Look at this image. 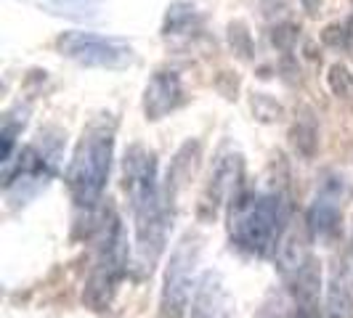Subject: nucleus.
Instances as JSON below:
<instances>
[{"label":"nucleus","instance_id":"23","mask_svg":"<svg viewBox=\"0 0 353 318\" xmlns=\"http://www.w3.org/2000/svg\"><path fill=\"white\" fill-rule=\"evenodd\" d=\"M301 6L308 17H319L321 8H324V0H301Z\"/></svg>","mask_w":353,"mask_h":318},{"label":"nucleus","instance_id":"15","mask_svg":"<svg viewBox=\"0 0 353 318\" xmlns=\"http://www.w3.org/2000/svg\"><path fill=\"white\" fill-rule=\"evenodd\" d=\"M37 6L53 17H64L72 21H88L101 11V0H37Z\"/></svg>","mask_w":353,"mask_h":318},{"label":"nucleus","instance_id":"19","mask_svg":"<svg viewBox=\"0 0 353 318\" xmlns=\"http://www.w3.org/2000/svg\"><path fill=\"white\" fill-rule=\"evenodd\" d=\"M229 43L234 53H239L242 59H250L252 56V37H250L248 27L242 21H231L229 24Z\"/></svg>","mask_w":353,"mask_h":318},{"label":"nucleus","instance_id":"4","mask_svg":"<svg viewBox=\"0 0 353 318\" xmlns=\"http://www.w3.org/2000/svg\"><path fill=\"white\" fill-rule=\"evenodd\" d=\"M125 271H128V239H125L123 220L114 207H106L104 220L99 226V236H96L85 292H83L85 305L93 310H106L117 295Z\"/></svg>","mask_w":353,"mask_h":318},{"label":"nucleus","instance_id":"6","mask_svg":"<svg viewBox=\"0 0 353 318\" xmlns=\"http://www.w3.org/2000/svg\"><path fill=\"white\" fill-rule=\"evenodd\" d=\"M199 236L183 233L178 244L170 252V260L165 268V282L159 292V313L165 318H183L189 310V302L194 300L192 292H196V265H199Z\"/></svg>","mask_w":353,"mask_h":318},{"label":"nucleus","instance_id":"18","mask_svg":"<svg viewBox=\"0 0 353 318\" xmlns=\"http://www.w3.org/2000/svg\"><path fill=\"white\" fill-rule=\"evenodd\" d=\"M327 83L332 96H337L340 101H353V74L345 64H332L327 72Z\"/></svg>","mask_w":353,"mask_h":318},{"label":"nucleus","instance_id":"22","mask_svg":"<svg viewBox=\"0 0 353 318\" xmlns=\"http://www.w3.org/2000/svg\"><path fill=\"white\" fill-rule=\"evenodd\" d=\"M292 318H321L316 310V305H295Z\"/></svg>","mask_w":353,"mask_h":318},{"label":"nucleus","instance_id":"8","mask_svg":"<svg viewBox=\"0 0 353 318\" xmlns=\"http://www.w3.org/2000/svg\"><path fill=\"white\" fill-rule=\"evenodd\" d=\"M56 51L80 67L90 70H125L133 64V45L120 37L96 35V32H61L56 37Z\"/></svg>","mask_w":353,"mask_h":318},{"label":"nucleus","instance_id":"11","mask_svg":"<svg viewBox=\"0 0 353 318\" xmlns=\"http://www.w3.org/2000/svg\"><path fill=\"white\" fill-rule=\"evenodd\" d=\"M183 101H186V96H183V85H181L178 72L159 70L152 74V80L146 83V90H143V117L149 123L165 120Z\"/></svg>","mask_w":353,"mask_h":318},{"label":"nucleus","instance_id":"10","mask_svg":"<svg viewBox=\"0 0 353 318\" xmlns=\"http://www.w3.org/2000/svg\"><path fill=\"white\" fill-rule=\"evenodd\" d=\"M242 173H245V162H242V154L239 151H221L218 159H215V167L210 173V180L205 186V194L199 199V218L202 220H212L221 204L231 202L234 196L239 194V183H242Z\"/></svg>","mask_w":353,"mask_h":318},{"label":"nucleus","instance_id":"14","mask_svg":"<svg viewBox=\"0 0 353 318\" xmlns=\"http://www.w3.org/2000/svg\"><path fill=\"white\" fill-rule=\"evenodd\" d=\"M324 318H353V295L348 286L345 271L335 265L327 279V297H324Z\"/></svg>","mask_w":353,"mask_h":318},{"label":"nucleus","instance_id":"17","mask_svg":"<svg viewBox=\"0 0 353 318\" xmlns=\"http://www.w3.org/2000/svg\"><path fill=\"white\" fill-rule=\"evenodd\" d=\"M24 125H27V109L17 106L14 112L6 114L3 130H0V138H3V167L14 162V143H17L19 133L24 130Z\"/></svg>","mask_w":353,"mask_h":318},{"label":"nucleus","instance_id":"5","mask_svg":"<svg viewBox=\"0 0 353 318\" xmlns=\"http://www.w3.org/2000/svg\"><path fill=\"white\" fill-rule=\"evenodd\" d=\"M61 146H64V133L59 127H46L40 130L35 141L19 151L17 162L3 167L6 196L17 207L27 204L53 180V176L59 173Z\"/></svg>","mask_w":353,"mask_h":318},{"label":"nucleus","instance_id":"16","mask_svg":"<svg viewBox=\"0 0 353 318\" xmlns=\"http://www.w3.org/2000/svg\"><path fill=\"white\" fill-rule=\"evenodd\" d=\"M290 141L295 146V151L303 157H314L319 149V125L314 120V112L311 109H303L301 117L295 120L292 130H290Z\"/></svg>","mask_w":353,"mask_h":318},{"label":"nucleus","instance_id":"21","mask_svg":"<svg viewBox=\"0 0 353 318\" xmlns=\"http://www.w3.org/2000/svg\"><path fill=\"white\" fill-rule=\"evenodd\" d=\"M255 318H287V316H284V310H282V302L268 300L263 308H261V313H258Z\"/></svg>","mask_w":353,"mask_h":318},{"label":"nucleus","instance_id":"12","mask_svg":"<svg viewBox=\"0 0 353 318\" xmlns=\"http://www.w3.org/2000/svg\"><path fill=\"white\" fill-rule=\"evenodd\" d=\"M192 318H236V302L226 289L221 273L208 271L196 284L194 300H192Z\"/></svg>","mask_w":353,"mask_h":318},{"label":"nucleus","instance_id":"9","mask_svg":"<svg viewBox=\"0 0 353 318\" xmlns=\"http://www.w3.org/2000/svg\"><path fill=\"white\" fill-rule=\"evenodd\" d=\"M353 196L351 180L340 170H324L319 178L316 194L305 212V231L314 242H332L340 233L343 207Z\"/></svg>","mask_w":353,"mask_h":318},{"label":"nucleus","instance_id":"13","mask_svg":"<svg viewBox=\"0 0 353 318\" xmlns=\"http://www.w3.org/2000/svg\"><path fill=\"white\" fill-rule=\"evenodd\" d=\"M202 30V17L194 6L189 3H176L168 8L165 14V24H162V37L170 43H181V40H192Z\"/></svg>","mask_w":353,"mask_h":318},{"label":"nucleus","instance_id":"20","mask_svg":"<svg viewBox=\"0 0 353 318\" xmlns=\"http://www.w3.org/2000/svg\"><path fill=\"white\" fill-rule=\"evenodd\" d=\"M321 40H324L330 48H348V45H351V32H348V27H343V24H330V27L321 32Z\"/></svg>","mask_w":353,"mask_h":318},{"label":"nucleus","instance_id":"1","mask_svg":"<svg viewBox=\"0 0 353 318\" xmlns=\"http://www.w3.org/2000/svg\"><path fill=\"white\" fill-rule=\"evenodd\" d=\"M123 186L133 210V229H136L133 263L141 276H149L159 255L165 252L170 215L157 180V157L139 143L130 146L123 159Z\"/></svg>","mask_w":353,"mask_h":318},{"label":"nucleus","instance_id":"7","mask_svg":"<svg viewBox=\"0 0 353 318\" xmlns=\"http://www.w3.org/2000/svg\"><path fill=\"white\" fill-rule=\"evenodd\" d=\"M276 265L282 273L295 305H316L319 297V263L311 252V233L290 229L284 233L282 244L276 249Z\"/></svg>","mask_w":353,"mask_h":318},{"label":"nucleus","instance_id":"3","mask_svg":"<svg viewBox=\"0 0 353 318\" xmlns=\"http://www.w3.org/2000/svg\"><path fill=\"white\" fill-rule=\"evenodd\" d=\"M112 157H114V123L106 114L83 133L67 170V186L77 210L90 212L101 202L112 170Z\"/></svg>","mask_w":353,"mask_h":318},{"label":"nucleus","instance_id":"2","mask_svg":"<svg viewBox=\"0 0 353 318\" xmlns=\"http://www.w3.org/2000/svg\"><path fill=\"white\" fill-rule=\"evenodd\" d=\"M290 231L287 202L276 191H239L231 199V242L250 255H276L284 233Z\"/></svg>","mask_w":353,"mask_h":318}]
</instances>
